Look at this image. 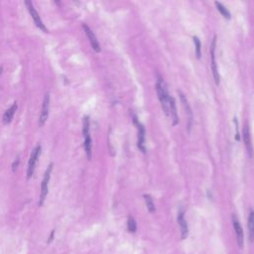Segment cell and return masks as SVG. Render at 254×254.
Returning a JSON list of instances; mask_svg holds the SVG:
<instances>
[{"label":"cell","instance_id":"cell-4","mask_svg":"<svg viewBox=\"0 0 254 254\" xmlns=\"http://www.w3.org/2000/svg\"><path fill=\"white\" fill-rule=\"evenodd\" d=\"M41 149H42L41 145H38L35 149L32 151L31 156H30V159H29V163H28L27 180L31 179L32 176L34 175V172H35V169H36V165H37L38 160H39V156L41 154Z\"/></svg>","mask_w":254,"mask_h":254},{"label":"cell","instance_id":"cell-12","mask_svg":"<svg viewBox=\"0 0 254 254\" xmlns=\"http://www.w3.org/2000/svg\"><path fill=\"white\" fill-rule=\"evenodd\" d=\"M17 108H18L17 102H14V103L10 106V108H8L4 112V114H3V117H2V123L3 124L7 125L12 121L15 112H16V110H17Z\"/></svg>","mask_w":254,"mask_h":254},{"label":"cell","instance_id":"cell-5","mask_svg":"<svg viewBox=\"0 0 254 254\" xmlns=\"http://www.w3.org/2000/svg\"><path fill=\"white\" fill-rule=\"evenodd\" d=\"M24 3H25L26 7H27V9H28V11H29V13H30V15H31V17H32V19H33L34 23L36 24L37 27L39 28L40 30H42V31H43V32H45V33H48V32H49V31H48V29L46 28V26L44 25L43 21L41 20L40 15H39V13L37 12V10L35 9V7H34L33 3H32L31 1H25Z\"/></svg>","mask_w":254,"mask_h":254},{"label":"cell","instance_id":"cell-21","mask_svg":"<svg viewBox=\"0 0 254 254\" xmlns=\"http://www.w3.org/2000/svg\"><path fill=\"white\" fill-rule=\"evenodd\" d=\"M127 228L130 232H135L136 229H137V224H136V221L133 217L129 215L128 217V221H127Z\"/></svg>","mask_w":254,"mask_h":254},{"label":"cell","instance_id":"cell-22","mask_svg":"<svg viewBox=\"0 0 254 254\" xmlns=\"http://www.w3.org/2000/svg\"><path fill=\"white\" fill-rule=\"evenodd\" d=\"M18 164H19V158L17 157V158H16V160L14 161L13 165H12V170H13V172H15V170L17 169V167H18Z\"/></svg>","mask_w":254,"mask_h":254},{"label":"cell","instance_id":"cell-18","mask_svg":"<svg viewBox=\"0 0 254 254\" xmlns=\"http://www.w3.org/2000/svg\"><path fill=\"white\" fill-rule=\"evenodd\" d=\"M214 4L215 6H217V9L221 12V14L223 16V18H225V19H230V13H229V11L227 10L224 6H223L221 2H217V1H215L214 2Z\"/></svg>","mask_w":254,"mask_h":254},{"label":"cell","instance_id":"cell-9","mask_svg":"<svg viewBox=\"0 0 254 254\" xmlns=\"http://www.w3.org/2000/svg\"><path fill=\"white\" fill-rule=\"evenodd\" d=\"M178 223H179V226H180L182 239H186L189 234V226H188L187 221L185 219V213L183 210H180L179 214H178Z\"/></svg>","mask_w":254,"mask_h":254},{"label":"cell","instance_id":"cell-11","mask_svg":"<svg viewBox=\"0 0 254 254\" xmlns=\"http://www.w3.org/2000/svg\"><path fill=\"white\" fill-rule=\"evenodd\" d=\"M242 137H243V142L245 144L246 150H247L248 155L252 157V144H251V137H250V131L247 123L244 124L243 131H242Z\"/></svg>","mask_w":254,"mask_h":254},{"label":"cell","instance_id":"cell-1","mask_svg":"<svg viewBox=\"0 0 254 254\" xmlns=\"http://www.w3.org/2000/svg\"><path fill=\"white\" fill-rule=\"evenodd\" d=\"M156 90L158 93L159 100L161 102V106L163 111L165 112L167 116L170 115V110H169V100H170V96L168 92V89H167L166 82H164L161 77H158L157 83H156Z\"/></svg>","mask_w":254,"mask_h":254},{"label":"cell","instance_id":"cell-17","mask_svg":"<svg viewBox=\"0 0 254 254\" xmlns=\"http://www.w3.org/2000/svg\"><path fill=\"white\" fill-rule=\"evenodd\" d=\"M144 200H145V204L147 207V210L149 211V213L153 214L156 211V207H155V204L153 202V199L151 198L150 195H144Z\"/></svg>","mask_w":254,"mask_h":254},{"label":"cell","instance_id":"cell-14","mask_svg":"<svg viewBox=\"0 0 254 254\" xmlns=\"http://www.w3.org/2000/svg\"><path fill=\"white\" fill-rule=\"evenodd\" d=\"M247 228H248V239L250 242H254V211H253V208H250L249 210Z\"/></svg>","mask_w":254,"mask_h":254},{"label":"cell","instance_id":"cell-2","mask_svg":"<svg viewBox=\"0 0 254 254\" xmlns=\"http://www.w3.org/2000/svg\"><path fill=\"white\" fill-rule=\"evenodd\" d=\"M53 166H54L53 163H51V164L48 166L46 172H45L43 181H42V184H41V196H40V200H39V206L40 207L44 204L45 200H46V197L48 195V192H49V182H50V179H51V173L53 171Z\"/></svg>","mask_w":254,"mask_h":254},{"label":"cell","instance_id":"cell-20","mask_svg":"<svg viewBox=\"0 0 254 254\" xmlns=\"http://www.w3.org/2000/svg\"><path fill=\"white\" fill-rule=\"evenodd\" d=\"M82 134L83 136H88L89 134V117L85 116L82 120Z\"/></svg>","mask_w":254,"mask_h":254},{"label":"cell","instance_id":"cell-16","mask_svg":"<svg viewBox=\"0 0 254 254\" xmlns=\"http://www.w3.org/2000/svg\"><path fill=\"white\" fill-rule=\"evenodd\" d=\"M92 137H90V135L89 134L88 136H85V150L86 157H88L89 160L92 159Z\"/></svg>","mask_w":254,"mask_h":254},{"label":"cell","instance_id":"cell-13","mask_svg":"<svg viewBox=\"0 0 254 254\" xmlns=\"http://www.w3.org/2000/svg\"><path fill=\"white\" fill-rule=\"evenodd\" d=\"M178 93L180 94V98H181V101L182 103H183V106L186 110V113H187V116H188V119H189V123H188V128L190 129L191 128V124H192V120H193V112H192V109L191 106H190L189 102L187 97L185 96V94H183L181 92H178Z\"/></svg>","mask_w":254,"mask_h":254},{"label":"cell","instance_id":"cell-10","mask_svg":"<svg viewBox=\"0 0 254 254\" xmlns=\"http://www.w3.org/2000/svg\"><path fill=\"white\" fill-rule=\"evenodd\" d=\"M133 121L134 123L137 125V128H138V148L140 150L142 151L143 153L146 152V149H145V146H144V142H145V128L142 124H140L137 120V117L135 115L133 116Z\"/></svg>","mask_w":254,"mask_h":254},{"label":"cell","instance_id":"cell-24","mask_svg":"<svg viewBox=\"0 0 254 254\" xmlns=\"http://www.w3.org/2000/svg\"><path fill=\"white\" fill-rule=\"evenodd\" d=\"M2 70H3V68L0 67V75H1V73H2Z\"/></svg>","mask_w":254,"mask_h":254},{"label":"cell","instance_id":"cell-15","mask_svg":"<svg viewBox=\"0 0 254 254\" xmlns=\"http://www.w3.org/2000/svg\"><path fill=\"white\" fill-rule=\"evenodd\" d=\"M169 110H170V115H171L172 120H173V125H177L178 122H179V116H178L177 105H176L175 99L171 96H170V100H169Z\"/></svg>","mask_w":254,"mask_h":254},{"label":"cell","instance_id":"cell-6","mask_svg":"<svg viewBox=\"0 0 254 254\" xmlns=\"http://www.w3.org/2000/svg\"><path fill=\"white\" fill-rule=\"evenodd\" d=\"M49 111H50V92H46L43 99V103H42V109L39 117V126L42 127L44 126L46 121L48 120L49 117Z\"/></svg>","mask_w":254,"mask_h":254},{"label":"cell","instance_id":"cell-3","mask_svg":"<svg viewBox=\"0 0 254 254\" xmlns=\"http://www.w3.org/2000/svg\"><path fill=\"white\" fill-rule=\"evenodd\" d=\"M215 47H217V36L214 37L213 41H211V47H210V53H211V71H213L215 85H219V81H221V77H219L218 69L215 63Z\"/></svg>","mask_w":254,"mask_h":254},{"label":"cell","instance_id":"cell-23","mask_svg":"<svg viewBox=\"0 0 254 254\" xmlns=\"http://www.w3.org/2000/svg\"><path fill=\"white\" fill-rule=\"evenodd\" d=\"M54 232H55V231L53 230V231H52V233H51V237H50V239H49V242H50V241H52L53 237H54Z\"/></svg>","mask_w":254,"mask_h":254},{"label":"cell","instance_id":"cell-8","mask_svg":"<svg viewBox=\"0 0 254 254\" xmlns=\"http://www.w3.org/2000/svg\"><path fill=\"white\" fill-rule=\"evenodd\" d=\"M82 28H83V31H85L86 37H88V39L89 40V43H90V45H92V49L96 53H99L101 51L100 45H99V43H98V41L96 39V35H94V33L92 32V30L90 29L86 24H82Z\"/></svg>","mask_w":254,"mask_h":254},{"label":"cell","instance_id":"cell-7","mask_svg":"<svg viewBox=\"0 0 254 254\" xmlns=\"http://www.w3.org/2000/svg\"><path fill=\"white\" fill-rule=\"evenodd\" d=\"M232 224H233L234 231H235L237 245H238V247H239V249H242L243 248V244H244L243 229H242V226L235 214H232Z\"/></svg>","mask_w":254,"mask_h":254},{"label":"cell","instance_id":"cell-19","mask_svg":"<svg viewBox=\"0 0 254 254\" xmlns=\"http://www.w3.org/2000/svg\"><path fill=\"white\" fill-rule=\"evenodd\" d=\"M193 40H194L195 47H196V56L198 59H200V56H202V43H200V39L197 36L193 37Z\"/></svg>","mask_w":254,"mask_h":254}]
</instances>
